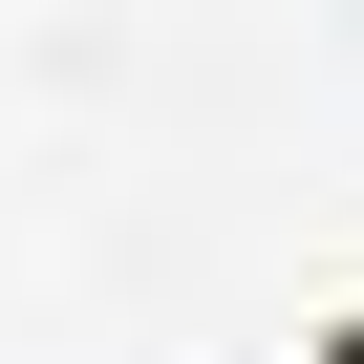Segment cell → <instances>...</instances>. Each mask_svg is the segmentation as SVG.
I'll use <instances>...</instances> for the list:
<instances>
[{"label":"cell","instance_id":"1","mask_svg":"<svg viewBox=\"0 0 364 364\" xmlns=\"http://www.w3.org/2000/svg\"><path fill=\"white\" fill-rule=\"evenodd\" d=\"M300 364H364V321H321V343H300Z\"/></svg>","mask_w":364,"mask_h":364}]
</instances>
